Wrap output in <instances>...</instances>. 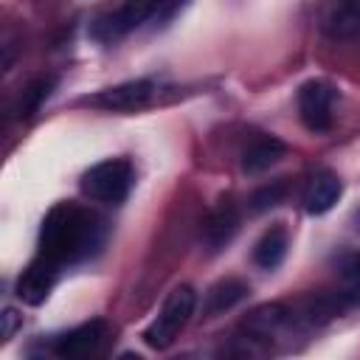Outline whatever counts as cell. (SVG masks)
<instances>
[{
	"label": "cell",
	"mask_w": 360,
	"mask_h": 360,
	"mask_svg": "<svg viewBox=\"0 0 360 360\" xmlns=\"http://www.w3.org/2000/svg\"><path fill=\"white\" fill-rule=\"evenodd\" d=\"M152 93H155V84L149 79H135V82H124V84H115L110 90H101L98 96H93V104L104 107V110L129 112V110H138V107L149 104Z\"/></svg>",
	"instance_id": "ba28073f"
},
{
	"label": "cell",
	"mask_w": 360,
	"mask_h": 360,
	"mask_svg": "<svg viewBox=\"0 0 360 360\" xmlns=\"http://www.w3.org/2000/svg\"><path fill=\"white\" fill-rule=\"evenodd\" d=\"M340 194H343V183H340V177L335 172H329V169L315 172L309 177V183H307V188H304V197H301L304 200V211L312 214V217H321V214L335 208Z\"/></svg>",
	"instance_id": "9c48e42d"
},
{
	"label": "cell",
	"mask_w": 360,
	"mask_h": 360,
	"mask_svg": "<svg viewBox=\"0 0 360 360\" xmlns=\"http://www.w3.org/2000/svg\"><path fill=\"white\" fill-rule=\"evenodd\" d=\"M101 242H104V225L96 214L70 202H59L42 219L39 256L62 267L93 256L101 248Z\"/></svg>",
	"instance_id": "6da1fadb"
},
{
	"label": "cell",
	"mask_w": 360,
	"mask_h": 360,
	"mask_svg": "<svg viewBox=\"0 0 360 360\" xmlns=\"http://www.w3.org/2000/svg\"><path fill=\"white\" fill-rule=\"evenodd\" d=\"M56 270H59V264H53L45 256L31 262L22 270V276L17 278V298L22 304H28V307H39L48 298V292L53 290V284H56Z\"/></svg>",
	"instance_id": "8992f818"
},
{
	"label": "cell",
	"mask_w": 360,
	"mask_h": 360,
	"mask_svg": "<svg viewBox=\"0 0 360 360\" xmlns=\"http://www.w3.org/2000/svg\"><path fill=\"white\" fill-rule=\"evenodd\" d=\"M104 338H107L104 321H90V323H82V326L59 335L53 343V352L59 357H87L101 346Z\"/></svg>",
	"instance_id": "30bf717a"
},
{
	"label": "cell",
	"mask_w": 360,
	"mask_h": 360,
	"mask_svg": "<svg viewBox=\"0 0 360 360\" xmlns=\"http://www.w3.org/2000/svg\"><path fill=\"white\" fill-rule=\"evenodd\" d=\"M245 295H248V284H245V281H239V278L217 281V284L205 292L202 312H205V315H219V312H225V309L236 307Z\"/></svg>",
	"instance_id": "5bb4252c"
},
{
	"label": "cell",
	"mask_w": 360,
	"mask_h": 360,
	"mask_svg": "<svg viewBox=\"0 0 360 360\" xmlns=\"http://www.w3.org/2000/svg\"><path fill=\"white\" fill-rule=\"evenodd\" d=\"M51 87H53V79H51V76H48V79H37V82H31V84L22 90V98H25V101H22L20 110H25V115L34 112V110L51 96Z\"/></svg>",
	"instance_id": "9a60e30c"
},
{
	"label": "cell",
	"mask_w": 360,
	"mask_h": 360,
	"mask_svg": "<svg viewBox=\"0 0 360 360\" xmlns=\"http://www.w3.org/2000/svg\"><path fill=\"white\" fill-rule=\"evenodd\" d=\"M321 31L332 39H349L360 34V0H326L318 14Z\"/></svg>",
	"instance_id": "52a82bcc"
},
{
	"label": "cell",
	"mask_w": 360,
	"mask_h": 360,
	"mask_svg": "<svg viewBox=\"0 0 360 360\" xmlns=\"http://www.w3.org/2000/svg\"><path fill=\"white\" fill-rule=\"evenodd\" d=\"M335 87L323 79L304 82L298 90V115L309 132H326L335 121Z\"/></svg>",
	"instance_id": "277c9868"
},
{
	"label": "cell",
	"mask_w": 360,
	"mask_h": 360,
	"mask_svg": "<svg viewBox=\"0 0 360 360\" xmlns=\"http://www.w3.org/2000/svg\"><path fill=\"white\" fill-rule=\"evenodd\" d=\"M284 152H287V146H284L278 138H259V141H253V143L245 149V155H242V169H245L248 174H259V172L270 169L273 163H278V160L284 158Z\"/></svg>",
	"instance_id": "7c38bea8"
},
{
	"label": "cell",
	"mask_w": 360,
	"mask_h": 360,
	"mask_svg": "<svg viewBox=\"0 0 360 360\" xmlns=\"http://www.w3.org/2000/svg\"><path fill=\"white\" fill-rule=\"evenodd\" d=\"M287 256V231L281 225H273L270 231L262 233V239L253 248V262L262 270H276Z\"/></svg>",
	"instance_id": "4fadbf2b"
},
{
	"label": "cell",
	"mask_w": 360,
	"mask_h": 360,
	"mask_svg": "<svg viewBox=\"0 0 360 360\" xmlns=\"http://www.w3.org/2000/svg\"><path fill=\"white\" fill-rule=\"evenodd\" d=\"M17 323H20V315H17L14 309H6V312H3V340L14 338V332H17Z\"/></svg>",
	"instance_id": "ac0fdd59"
},
{
	"label": "cell",
	"mask_w": 360,
	"mask_h": 360,
	"mask_svg": "<svg viewBox=\"0 0 360 360\" xmlns=\"http://www.w3.org/2000/svg\"><path fill=\"white\" fill-rule=\"evenodd\" d=\"M194 304H197V295H194V290L188 284L174 287L169 292V298L163 301V309L158 312V318L152 321V326H146L143 343L149 349H169L174 343V338L183 332V326L191 321Z\"/></svg>",
	"instance_id": "7a4b0ae2"
},
{
	"label": "cell",
	"mask_w": 360,
	"mask_h": 360,
	"mask_svg": "<svg viewBox=\"0 0 360 360\" xmlns=\"http://www.w3.org/2000/svg\"><path fill=\"white\" fill-rule=\"evenodd\" d=\"M284 194H287V186H284L281 180H276V183L259 188V191L253 194V200H250V202H253V211H267V208L278 205V202L284 200Z\"/></svg>",
	"instance_id": "2e32d148"
},
{
	"label": "cell",
	"mask_w": 360,
	"mask_h": 360,
	"mask_svg": "<svg viewBox=\"0 0 360 360\" xmlns=\"http://www.w3.org/2000/svg\"><path fill=\"white\" fill-rule=\"evenodd\" d=\"M163 0H124L112 14H104L96 20L93 25V37L101 39V42H110V39H118L124 37L127 31H132L135 25H141Z\"/></svg>",
	"instance_id": "5b68a950"
},
{
	"label": "cell",
	"mask_w": 360,
	"mask_h": 360,
	"mask_svg": "<svg viewBox=\"0 0 360 360\" xmlns=\"http://www.w3.org/2000/svg\"><path fill=\"white\" fill-rule=\"evenodd\" d=\"M132 188V166L121 158L101 160L93 169L84 172L82 177V194L96 200V202H124Z\"/></svg>",
	"instance_id": "3957f363"
},
{
	"label": "cell",
	"mask_w": 360,
	"mask_h": 360,
	"mask_svg": "<svg viewBox=\"0 0 360 360\" xmlns=\"http://www.w3.org/2000/svg\"><path fill=\"white\" fill-rule=\"evenodd\" d=\"M236 228H239V217H236V208L228 202H222V205H217L211 214H208V219L202 222V239H205V245L211 248V250H219L225 242H231V236L236 233Z\"/></svg>",
	"instance_id": "8fae6325"
},
{
	"label": "cell",
	"mask_w": 360,
	"mask_h": 360,
	"mask_svg": "<svg viewBox=\"0 0 360 360\" xmlns=\"http://www.w3.org/2000/svg\"><path fill=\"white\" fill-rule=\"evenodd\" d=\"M343 284H346L343 295H346L352 304H360V253L343 267Z\"/></svg>",
	"instance_id": "e0dca14e"
}]
</instances>
